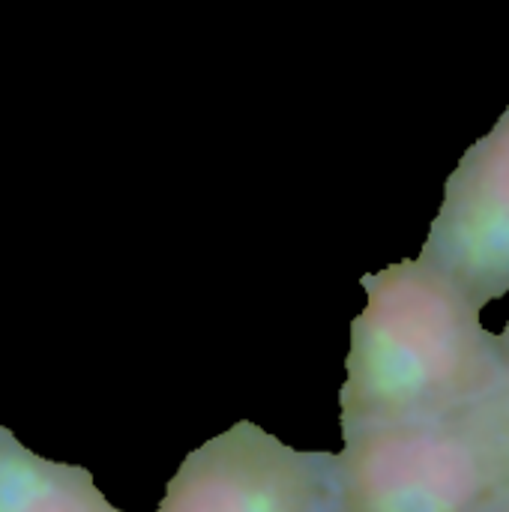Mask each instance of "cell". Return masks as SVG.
Returning a JSON list of instances; mask_svg holds the SVG:
<instances>
[{
  "mask_svg": "<svg viewBox=\"0 0 509 512\" xmlns=\"http://www.w3.org/2000/svg\"><path fill=\"white\" fill-rule=\"evenodd\" d=\"M0 512H123L96 489L81 465L30 453L0 426Z\"/></svg>",
  "mask_w": 509,
  "mask_h": 512,
  "instance_id": "5b68a950",
  "label": "cell"
},
{
  "mask_svg": "<svg viewBox=\"0 0 509 512\" xmlns=\"http://www.w3.org/2000/svg\"><path fill=\"white\" fill-rule=\"evenodd\" d=\"M156 512H339L336 453H306L240 420L192 450Z\"/></svg>",
  "mask_w": 509,
  "mask_h": 512,
  "instance_id": "3957f363",
  "label": "cell"
},
{
  "mask_svg": "<svg viewBox=\"0 0 509 512\" xmlns=\"http://www.w3.org/2000/svg\"><path fill=\"white\" fill-rule=\"evenodd\" d=\"M366 309L354 318L339 393L342 441L399 423L459 417L504 381L501 342L480 306L438 267L393 264L363 279Z\"/></svg>",
  "mask_w": 509,
  "mask_h": 512,
  "instance_id": "6da1fadb",
  "label": "cell"
},
{
  "mask_svg": "<svg viewBox=\"0 0 509 512\" xmlns=\"http://www.w3.org/2000/svg\"><path fill=\"white\" fill-rule=\"evenodd\" d=\"M489 512H509V504H501V507H495V510Z\"/></svg>",
  "mask_w": 509,
  "mask_h": 512,
  "instance_id": "ba28073f",
  "label": "cell"
},
{
  "mask_svg": "<svg viewBox=\"0 0 509 512\" xmlns=\"http://www.w3.org/2000/svg\"><path fill=\"white\" fill-rule=\"evenodd\" d=\"M474 414L492 441V450H495V459H498V468L504 477V504H509V366L501 387L483 405H477Z\"/></svg>",
  "mask_w": 509,
  "mask_h": 512,
  "instance_id": "8992f818",
  "label": "cell"
},
{
  "mask_svg": "<svg viewBox=\"0 0 509 512\" xmlns=\"http://www.w3.org/2000/svg\"><path fill=\"white\" fill-rule=\"evenodd\" d=\"M339 512H489L504 477L474 411L360 432L336 456Z\"/></svg>",
  "mask_w": 509,
  "mask_h": 512,
  "instance_id": "7a4b0ae2",
  "label": "cell"
},
{
  "mask_svg": "<svg viewBox=\"0 0 509 512\" xmlns=\"http://www.w3.org/2000/svg\"><path fill=\"white\" fill-rule=\"evenodd\" d=\"M420 258L480 309L509 294V108L447 180Z\"/></svg>",
  "mask_w": 509,
  "mask_h": 512,
  "instance_id": "277c9868",
  "label": "cell"
},
{
  "mask_svg": "<svg viewBox=\"0 0 509 512\" xmlns=\"http://www.w3.org/2000/svg\"><path fill=\"white\" fill-rule=\"evenodd\" d=\"M498 342H501V357H504V363L509 366V321L507 327H504V333L498 336Z\"/></svg>",
  "mask_w": 509,
  "mask_h": 512,
  "instance_id": "52a82bcc",
  "label": "cell"
}]
</instances>
